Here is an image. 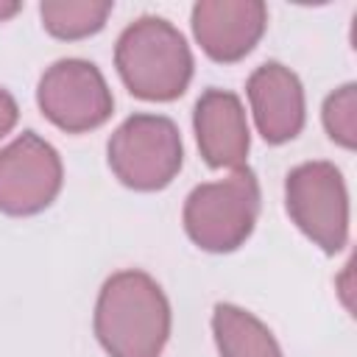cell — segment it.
<instances>
[{
    "label": "cell",
    "instance_id": "6da1fadb",
    "mask_svg": "<svg viewBox=\"0 0 357 357\" xmlns=\"http://www.w3.org/2000/svg\"><path fill=\"white\" fill-rule=\"evenodd\" d=\"M95 335L109 357H159L170 337V304L153 276L112 273L95 304Z\"/></svg>",
    "mask_w": 357,
    "mask_h": 357
},
{
    "label": "cell",
    "instance_id": "7a4b0ae2",
    "mask_svg": "<svg viewBox=\"0 0 357 357\" xmlns=\"http://www.w3.org/2000/svg\"><path fill=\"white\" fill-rule=\"evenodd\" d=\"M114 67L139 100H176L192 78V53L184 33L162 17L134 20L114 45Z\"/></svg>",
    "mask_w": 357,
    "mask_h": 357
},
{
    "label": "cell",
    "instance_id": "3957f363",
    "mask_svg": "<svg viewBox=\"0 0 357 357\" xmlns=\"http://www.w3.org/2000/svg\"><path fill=\"white\" fill-rule=\"evenodd\" d=\"M259 215V181L254 170L237 167L220 181L198 184L184 201L187 237L212 254H229L240 248Z\"/></svg>",
    "mask_w": 357,
    "mask_h": 357
},
{
    "label": "cell",
    "instance_id": "277c9868",
    "mask_svg": "<svg viewBox=\"0 0 357 357\" xmlns=\"http://www.w3.org/2000/svg\"><path fill=\"white\" fill-rule=\"evenodd\" d=\"M106 156L112 173L128 190H162L184 162L178 126L165 114H131L109 137Z\"/></svg>",
    "mask_w": 357,
    "mask_h": 357
},
{
    "label": "cell",
    "instance_id": "5b68a950",
    "mask_svg": "<svg viewBox=\"0 0 357 357\" xmlns=\"http://www.w3.org/2000/svg\"><path fill=\"white\" fill-rule=\"evenodd\" d=\"M284 206L290 220L326 254L349 243V192L332 162H304L284 178Z\"/></svg>",
    "mask_w": 357,
    "mask_h": 357
},
{
    "label": "cell",
    "instance_id": "8992f818",
    "mask_svg": "<svg viewBox=\"0 0 357 357\" xmlns=\"http://www.w3.org/2000/svg\"><path fill=\"white\" fill-rule=\"evenodd\" d=\"M36 103L42 114L67 134H84L103 126L114 109L106 78L84 59H61L50 64L39 78Z\"/></svg>",
    "mask_w": 357,
    "mask_h": 357
},
{
    "label": "cell",
    "instance_id": "52a82bcc",
    "mask_svg": "<svg viewBox=\"0 0 357 357\" xmlns=\"http://www.w3.org/2000/svg\"><path fill=\"white\" fill-rule=\"evenodd\" d=\"M61 156L36 131H22L0 151V212L28 218L47 209L61 190Z\"/></svg>",
    "mask_w": 357,
    "mask_h": 357
},
{
    "label": "cell",
    "instance_id": "ba28073f",
    "mask_svg": "<svg viewBox=\"0 0 357 357\" xmlns=\"http://www.w3.org/2000/svg\"><path fill=\"white\" fill-rule=\"evenodd\" d=\"M268 8L259 0H198L192 6V33L201 50L220 64L245 59L262 39Z\"/></svg>",
    "mask_w": 357,
    "mask_h": 357
},
{
    "label": "cell",
    "instance_id": "9c48e42d",
    "mask_svg": "<svg viewBox=\"0 0 357 357\" xmlns=\"http://www.w3.org/2000/svg\"><path fill=\"white\" fill-rule=\"evenodd\" d=\"M248 103L254 112L257 131L265 142L282 145L301 134L304 128V86L298 75L279 64L265 61L248 78Z\"/></svg>",
    "mask_w": 357,
    "mask_h": 357
},
{
    "label": "cell",
    "instance_id": "30bf717a",
    "mask_svg": "<svg viewBox=\"0 0 357 357\" xmlns=\"http://www.w3.org/2000/svg\"><path fill=\"white\" fill-rule=\"evenodd\" d=\"M198 151L209 167H245L251 134L243 103L234 92L209 86L192 112Z\"/></svg>",
    "mask_w": 357,
    "mask_h": 357
},
{
    "label": "cell",
    "instance_id": "8fae6325",
    "mask_svg": "<svg viewBox=\"0 0 357 357\" xmlns=\"http://www.w3.org/2000/svg\"><path fill=\"white\" fill-rule=\"evenodd\" d=\"M212 335L220 357H282L271 329L243 307L215 304Z\"/></svg>",
    "mask_w": 357,
    "mask_h": 357
},
{
    "label": "cell",
    "instance_id": "7c38bea8",
    "mask_svg": "<svg viewBox=\"0 0 357 357\" xmlns=\"http://www.w3.org/2000/svg\"><path fill=\"white\" fill-rule=\"evenodd\" d=\"M112 14L109 0H45L39 6L42 25L56 39H86L106 25Z\"/></svg>",
    "mask_w": 357,
    "mask_h": 357
},
{
    "label": "cell",
    "instance_id": "4fadbf2b",
    "mask_svg": "<svg viewBox=\"0 0 357 357\" xmlns=\"http://www.w3.org/2000/svg\"><path fill=\"white\" fill-rule=\"evenodd\" d=\"M324 128L346 151L357 145V86L343 84L324 100Z\"/></svg>",
    "mask_w": 357,
    "mask_h": 357
},
{
    "label": "cell",
    "instance_id": "5bb4252c",
    "mask_svg": "<svg viewBox=\"0 0 357 357\" xmlns=\"http://www.w3.org/2000/svg\"><path fill=\"white\" fill-rule=\"evenodd\" d=\"M17 117H20L17 100L11 98V92H6V89L0 86V139L17 126Z\"/></svg>",
    "mask_w": 357,
    "mask_h": 357
},
{
    "label": "cell",
    "instance_id": "9a60e30c",
    "mask_svg": "<svg viewBox=\"0 0 357 357\" xmlns=\"http://www.w3.org/2000/svg\"><path fill=\"white\" fill-rule=\"evenodd\" d=\"M20 8H22L20 3H8V0H0V22H6L8 17H14Z\"/></svg>",
    "mask_w": 357,
    "mask_h": 357
}]
</instances>
